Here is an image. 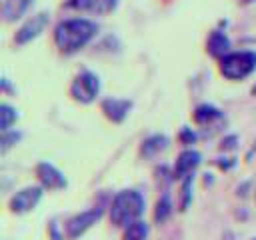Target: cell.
<instances>
[{
    "label": "cell",
    "instance_id": "obj_18",
    "mask_svg": "<svg viewBox=\"0 0 256 240\" xmlns=\"http://www.w3.org/2000/svg\"><path fill=\"white\" fill-rule=\"evenodd\" d=\"M172 212V204H170V198L168 196H162L158 202H156V212H154V218L156 222H164Z\"/></svg>",
    "mask_w": 256,
    "mask_h": 240
},
{
    "label": "cell",
    "instance_id": "obj_22",
    "mask_svg": "<svg viewBox=\"0 0 256 240\" xmlns=\"http://www.w3.org/2000/svg\"><path fill=\"white\" fill-rule=\"evenodd\" d=\"M236 146V136H228V138H224L222 140V148L226 150V148H234Z\"/></svg>",
    "mask_w": 256,
    "mask_h": 240
},
{
    "label": "cell",
    "instance_id": "obj_9",
    "mask_svg": "<svg viewBox=\"0 0 256 240\" xmlns=\"http://www.w3.org/2000/svg\"><path fill=\"white\" fill-rule=\"evenodd\" d=\"M116 4L118 0H66V6L94 14H108L116 8Z\"/></svg>",
    "mask_w": 256,
    "mask_h": 240
},
{
    "label": "cell",
    "instance_id": "obj_25",
    "mask_svg": "<svg viewBox=\"0 0 256 240\" xmlns=\"http://www.w3.org/2000/svg\"><path fill=\"white\" fill-rule=\"evenodd\" d=\"M254 240H256V238H254Z\"/></svg>",
    "mask_w": 256,
    "mask_h": 240
},
{
    "label": "cell",
    "instance_id": "obj_23",
    "mask_svg": "<svg viewBox=\"0 0 256 240\" xmlns=\"http://www.w3.org/2000/svg\"><path fill=\"white\" fill-rule=\"evenodd\" d=\"M252 92H254V94H256V86H254V88H252Z\"/></svg>",
    "mask_w": 256,
    "mask_h": 240
},
{
    "label": "cell",
    "instance_id": "obj_20",
    "mask_svg": "<svg viewBox=\"0 0 256 240\" xmlns=\"http://www.w3.org/2000/svg\"><path fill=\"white\" fill-rule=\"evenodd\" d=\"M18 138H20L18 132H4V136H2V152H6L12 146V142H16Z\"/></svg>",
    "mask_w": 256,
    "mask_h": 240
},
{
    "label": "cell",
    "instance_id": "obj_14",
    "mask_svg": "<svg viewBox=\"0 0 256 240\" xmlns=\"http://www.w3.org/2000/svg\"><path fill=\"white\" fill-rule=\"evenodd\" d=\"M166 146H168V138L162 136V134H154V136H150V138H146L142 142V150L140 152L144 156H154V154L162 152Z\"/></svg>",
    "mask_w": 256,
    "mask_h": 240
},
{
    "label": "cell",
    "instance_id": "obj_19",
    "mask_svg": "<svg viewBox=\"0 0 256 240\" xmlns=\"http://www.w3.org/2000/svg\"><path fill=\"white\" fill-rule=\"evenodd\" d=\"M190 188H192V174L190 176H186L184 178V182H182V200H180V210H186V206L190 204V198H192V194H190Z\"/></svg>",
    "mask_w": 256,
    "mask_h": 240
},
{
    "label": "cell",
    "instance_id": "obj_11",
    "mask_svg": "<svg viewBox=\"0 0 256 240\" xmlns=\"http://www.w3.org/2000/svg\"><path fill=\"white\" fill-rule=\"evenodd\" d=\"M200 164V154L196 150H184L174 164V176L176 178H186L192 174V170Z\"/></svg>",
    "mask_w": 256,
    "mask_h": 240
},
{
    "label": "cell",
    "instance_id": "obj_15",
    "mask_svg": "<svg viewBox=\"0 0 256 240\" xmlns=\"http://www.w3.org/2000/svg\"><path fill=\"white\" fill-rule=\"evenodd\" d=\"M148 236V226L146 222H132L130 226H126V232H124V238L122 240H146Z\"/></svg>",
    "mask_w": 256,
    "mask_h": 240
},
{
    "label": "cell",
    "instance_id": "obj_7",
    "mask_svg": "<svg viewBox=\"0 0 256 240\" xmlns=\"http://www.w3.org/2000/svg\"><path fill=\"white\" fill-rule=\"evenodd\" d=\"M48 20H50L48 12H40V14L32 16L24 26H20V30H18L16 36H14V42H16V44H26V42H30L32 38L40 36V32H44V28L48 26Z\"/></svg>",
    "mask_w": 256,
    "mask_h": 240
},
{
    "label": "cell",
    "instance_id": "obj_17",
    "mask_svg": "<svg viewBox=\"0 0 256 240\" xmlns=\"http://www.w3.org/2000/svg\"><path fill=\"white\" fill-rule=\"evenodd\" d=\"M16 118H18V114H16L14 108H10L8 104L0 106V128H2V132H8V128L12 126V122H16Z\"/></svg>",
    "mask_w": 256,
    "mask_h": 240
},
{
    "label": "cell",
    "instance_id": "obj_4",
    "mask_svg": "<svg viewBox=\"0 0 256 240\" xmlns=\"http://www.w3.org/2000/svg\"><path fill=\"white\" fill-rule=\"evenodd\" d=\"M98 90H100V80H98L96 74H92V72H88V70L80 72V74L74 78L72 86H70V94L74 96V100L84 102V104L92 102V100L96 98Z\"/></svg>",
    "mask_w": 256,
    "mask_h": 240
},
{
    "label": "cell",
    "instance_id": "obj_8",
    "mask_svg": "<svg viewBox=\"0 0 256 240\" xmlns=\"http://www.w3.org/2000/svg\"><path fill=\"white\" fill-rule=\"evenodd\" d=\"M36 176L42 182V186H46L50 190H56V188H64L66 186L64 174L58 168H54L52 164H48V162H40L36 166Z\"/></svg>",
    "mask_w": 256,
    "mask_h": 240
},
{
    "label": "cell",
    "instance_id": "obj_16",
    "mask_svg": "<svg viewBox=\"0 0 256 240\" xmlns=\"http://www.w3.org/2000/svg\"><path fill=\"white\" fill-rule=\"evenodd\" d=\"M220 116H222V114H220V110H218V108H214V106H210V104H202V106H198V108H196V112H194V120H196L198 124L210 122V120L220 118Z\"/></svg>",
    "mask_w": 256,
    "mask_h": 240
},
{
    "label": "cell",
    "instance_id": "obj_21",
    "mask_svg": "<svg viewBox=\"0 0 256 240\" xmlns=\"http://www.w3.org/2000/svg\"><path fill=\"white\" fill-rule=\"evenodd\" d=\"M180 140H184V142H194V140H196V134H194L192 130L184 128V130L180 132Z\"/></svg>",
    "mask_w": 256,
    "mask_h": 240
},
{
    "label": "cell",
    "instance_id": "obj_12",
    "mask_svg": "<svg viewBox=\"0 0 256 240\" xmlns=\"http://www.w3.org/2000/svg\"><path fill=\"white\" fill-rule=\"evenodd\" d=\"M208 52L212 54V56H216V58H224L226 54H228V50H230V40H228V36L224 34V32H220V30H212L210 32V36H208Z\"/></svg>",
    "mask_w": 256,
    "mask_h": 240
},
{
    "label": "cell",
    "instance_id": "obj_1",
    "mask_svg": "<svg viewBox=\"0 0 256 240\" xmlns=\"http://www.w3.org/2000/svg\"><path fill=\"white\" fill-rule=\"evenodd\" d=\"M96 30H98L96 24L86 18L64 20L54 30V42L62 52L70 54V52H76L82 46H86L92 40V36L96 34Z\"/></svg>",
    "mask_w": 256,
    "mask_h": 240
},
{
    "label": "cell",
    "instance_id": "obj_2",
    "mask_svg": "<svg viewBox=\"0 0 256 240\" xmlns=\"http://www.w3.org/2000/svg\"><path fill=\"white\" fill-rule=\"evenodd\" d=\"M144 212V198L136 190H122L114 196L110 206V220L116 226H130Z\"/></svg>",
    "mask_w": 256,
    "mask_h": 240
},
{
    "label": "cell",
    "instance_id": "obj_6",
    "mask_svg": "<svg viewBox=\"0 0 256 240\" xmlns=\"http://www.w3.org/2000/svg\"><path fill=\"white\" fill-rule=\"evenodd\" d=\"M42 198V188L40 186H28V188H22L20 192H16L10 200V210L16 212V214H22V212H28L32 210L38 200Z\"/></svg>",
    "mask_w": 256,
    "mask_h": 240
},
{
    "label": "cell",
    "instance_id": "obj_24",
    "mask_svg": "<svg viewBox=\"0 0 256 240\" xmlns=\"http://www.w3.org/2000/svg\"><path fill=\"white\" fill-rule=\"evenodd\" d=\"M244 2H252V0H244Z\"/></svg>",
    "mask_w": 256,
    "mask_h": 240
},
{
    "label": "cell",
    "instance_id": "obj_13",
    "mask_svg": "<svg viewBox=\"0 0 256 240\" xmlns=\"http://www.w3.org/2000/svg\"><path fill=\"white\" fill-rule=\"evenodd\" d=\"M30 2H32V0H4V6H2V16H4V20H6V22L18 20V18L26 12V8L30 6Z\"/></svg>",
    "mask_w": 256,
    "mask_h": 240
},
{
    "label": "cell",
    "instance_id": "obj_10",
    "mask_svg": "<svg viewBox=\"0 0 256 240\" xmlns=\"http://www.w3.org/2000/svg\"><path fill=\"white\" fill-rule=\"evenodd\" d=\"M130 108H132V102L130 100H122V98H106L102 102V112L112 122H122Z\"/></svg>",
    "mask_w": 256,
    "mask_h": 240
},
{
    "label": "cell",
    "instance_id": "obj_3",
    "mask_svg": "<svg viewBox=\"0 0 256 240\" xmlns=\"http://www.w3.org/2000/svg\"><path fill=\"white\" fill-rule=\"evenodd\" d=\"M256 70V52H230L220 58V72L228 80H242Z\"/></svg>",
    "mask_w": 256,
    "mask_h": 240
},
{
    "label": "cell",
    "instance_id": "obj_5",
    "mask_svg": "<svg viewBox=\"0 0 256 240\" xmlns=\"http://www.w3.org/2000/svg\"><path fill=\"white\" fill-rule=\"evenodd\" d=\"M100 216H102V208H90V210H86V212H80V214H76V216H72L68 222H66V236L70 238V240H74V238H78V236H82L92 224H96L98 220H100Z\"/></svg>",
    "mask_w": 256,
    "mask_h": 240
}]
</instances>
